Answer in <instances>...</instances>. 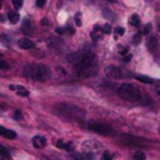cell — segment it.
<instances>
[{
    "label": "cell",
    "mask_w": 160,
    "mask_h": 160,
    "mask_svg": "<svg viewBox=\"0 0 160 160\" xmlns=\"http://www.w3.org/2000/svg\"><path fill=\"white\" fill-rule=\"evenodd\" d=\"M56 32L58 34H62L64 32V29L62 28H56Z\"/></svg>",
    "instance_id": "cell-33"
},
{
    "label": "cell",
    "mask_w": 160,
    "mask_h": 160,
    "mask_svg": "<svg viewBox=\"0 0 160 160\" xmlns=\"http://www.w3.org/2000/svg\"><path fill=\"white\" fill-rule=\"evenodd\" d=\"M141 41V34H136L134 36V44H139Z\"/></svg>",
    "instance_id": "cell-27"
},
{
    "label": "cell",
    "mask_w": 160,
    "mask_h": 160,
    "mask_svg": "<svg viewBox=\"0 0 160 160\" xmlns=\"http://www.w3.org/2000/svg\"><path fill=\"white\" fill-rule=\"evenodd\" d=\"M22 29H24V31H26V32H30V31H31V24H30L29 20H25V21H24Z\"/></svg>",
    "instance_id": "cell-18"
},
{
    "label": "cell",
    "mask_w": 160,
    "mask_h": 160,
    "mask_svg": "<svg viewBox=\"0 0 160 160\" xmlns=\"http://www.w3.org/2000/svg\"><path fill=\"white\" fill-rule=\"evenodd\" d=\"M32 145L34 148L36 149H42L45 145H46V139L44 136H40V135H36L32 138Z\"/></svg>",
    "instance_id": "cell-8"
},
{
    "label": "cell",
    "mask_w": 160,
    "mask_h": 160,
    "mask_svg": "<svg viewBox=\"0 0 160 160\" xmlns=\"http://www.w3.org/2000/svg\"><path fill=\"white\" fill-rule=\"evenodd\" d=\"M24 74L38 81H46L50 78V69L42 64H30L25 68Z\"/></svg>",
    "instance_id": "cell-3"
},
{
    "label": "cell",
    "mask_w": 160,
    "mask_h": 160,
    "mask_svg": "<svg viewBox=\"0 0 160 160\" xmlns=\"http://www.w3.org/2000/svg\"><path fill=\"white\" fill-rule=\"evenodd\" d=\"M150 30H151V24H146L145 28H144V30H142V34H149Z\"/></svg>",
    "instance_id": "cell-26"
},
{
    "label": "cell",
    "mask_w": 160,
    "mask_h": 160,
    "mask_svg": "<svg viewBox=\"0 0 160 160\" xmlns=\"http://www.w3.org/2000/svg\"><path fill=\"white\" fill-rule=\"evenodd\" d=\"M9 88H10V89H11V90H15V89H16V86H14V85H10V86H9Z\"/></svg>",
    "instance_id": "cell-38"
},
{
    "label": "cell",
    "mask_w": 160,
    "mask_h": 160,
    "mask_svg": "<svg viewBox=\"0 0 160 160\" xmlns=\"http://www.w3.org/2000/svg\"><path fill=\"white\" fill-rule=\"evenodd\" d=\"M41 22H42L44 25H46V24H48V21H46V19H42V21H41Z\"/></svg>",
    "instance_id": "cell-37"
},
{
    "label": "cell",
    "mask_w": 160,
    "mask_h": 160,
    "mask_svg": "<svg viewBox=\"0 0 160 160\" xmlns=\"http://www.w3.org/2000/svg\"><path fill=\"white\" fill-rule=\"evenodd\" d=\"M4 131H5V128H4V126H0V136H2Z\"/></svg>",
    "instance_id": "cell-35"
},
{
    "label": "cell",
    "mask_w": 160,
    "mask_h": 160,
    "mask_svg": "<svg viewBox=\"0 0 160 160\" xmlns=\"http://www.w3.org/2000/svg\"><path fill=\"white\" fill-rule=\"evenodd\" d=\"M115 31H116V34H118V35H120V36H121V35H124L125 29H124V28H116V29H115Z\"/></svg>",
    "instance_id": "cell-28"
},
{
    "label": "cell",
    "mask_w": 160,
    "mask_h": 160,
    "mask_svg": "<svg viewBox=\"0 0 160 160\" xmlns=\"http://www.w3.org/2000/svg\"><path fill=\"white\" fill-rule=\"evenodd\" d=\"M131 58H132V56H131V54H128V55H125V56H124V61H125V62H129V61L131 60Z\"/></svg>",
    "instance_id": "cell-31"
},
{
    "label": "cell",
    "mask_w": 160,
    "mask_h": 160,
    "mask_svg": "<svg viewBox=\"0 0 160 160\" xmlns=\"http://www.w3.org/2000/svg\"><path fill=\"white\" fill-rule=\"evenodd\" d=\"M14 118H15V119H18V120H19V119H21V111H20V110H16V111L14 112Z\"/></svg>",
    "instance_id": "cell-30"
},
{
    "label": "cell",
    "mask_w": 160,
    "mask_h": 160,
    "mask_svg": "<svg viewBox=\"0 0 160 160\" xmlns=\"http://www.w3.org/2000/svg\"><path fill=\"white\" fill-rule=\"evenodd\" d=\"M155 90H156V92L160 95V81L156 82V85H155Z\"/></svg>",
    "instance_id": "cell-32"
},
{
    "label": "cell",
    "mask_w": 160,
    "mask_h": 160,
    "mask_svg": "<svg viewBox=\"0 0 160 160\" xmlns=\"http://www.w3.org/2000/svg\"><path fill=\"white\" fill-rule=\"evenodd\" d=\"M158 48H159V41H158L156 36H150L148 40V49L154 52L155 50H158Z\"/></svg>",
    "instance_id": "cell-10"
},
{
    "label": "cell",
    "mask_w": 160,
    "mask_h": 160,
    "mask_svg": "<svg viewBox=\"0 0 160 160\" xmlns=\"http://www.w3.org/2000/svg\"><path fill=\"white\" fill-rule=\"evenodd\" d=\"M132 160H145V154L142 151H136L132 155Z\"/></svg>",
    "instance_id": "cell-17"
},
{
    "label": "cell",
    "mask_w": 160,
    "mask_h": 160,
    "mask_svg": "<svg viewBox=\"0 0 160 160\" xmlns=\"http://www.w3.org/2000/svg\"><path fill=\"white\" fill-rule=\"evenodd\" d=\"M86 52L88 51H76V52H72V54H70V55H68V59H69V61L70 62H72L75 66L84 59V56L86 55Z\"/></svg>",
    "instance_id": "cell-7"
},
{
    "label": "cell",
    "mask_w": 160,
    "mask_h": 160,
    "mask_svg": "<svg viewBox=\"0 0 160 160\" xmlns=\"http://www.w3.org/2000/svg\"><path fill=\"white\" fill-rule=\"evenodd\" d=\"M18 45H19L21 49H32V48H35V44H34L31 40L26 39V38L20 39V40L18 41Z\"/></svg>",
    "instance_id": "cell-9"
},
{
    "label": "cell",
    "mask_w": 160,
    "mask_h": 160,
    "mask_svg": "<svg viewBox=\"0 0 160 160\" xmlns=\"http://www.w3.org/2000/svg\"><path fill=\"white\" fill-rule=\"evenodd\" d=\"M2 136H4V138H6V139H15V138H16V132H15V131H12V130L5 129V131H4Z\"/></svg>",
    "instance_id": "cell-15"
},
{
    "label": "cell",
    "mask_w": 160,
    "mask_h": 160,
    "mask_svg": "<svg viewBox=\"0 0 160 160\" xmlns=\"http://www.w3.org/2000/svg\"><path fill=\"white\" fill-rule=\"evenodd\" d=\"M56 146H58L59 149H65V150H72V149H74V146H72L71 142L65 144L62 140H58V141H56Z\"/></svg>",
    "instance_id": "cell-12"
},
{
    "label": "cell",
    "mask_w": 160,
    "mask_h": 160,
    "mask_svg": "<svg viewBox=\"0 0 160 160\" xmlns=\"http://www.w3.org/2000/svg\"><path fill=\"white\" fill-rule=\"evenodd\" d=\"M101 160H112V156L109 151H104V154L101 156Z\"/></svg>",
    "instance_id": "cell-21"
},
{
    "label": "cell",
    "mask_w": 160,
    "mask_h": 160,
    "mask_svg": "<svg viewBox=\"0 0 160 160\" xmlns=\"http://www.w3.org/2000/svg\"><path fill=\"white\" fill-rule=\"evenodd\" d=\"M75 22H76V25H78V26H80V25H81V15H80L79 12L75 15Z\"/></svg>",
    "instance_id": "cell-24"
},
{
    "label": "cell",
    "mask_w": 160,
    "mask_h": 160,
    "mask_svg": "<svg viewBox=\"0 0 160 160\" xmlns=\"http://www.w3.org/2000/svg\"><path fill=\"white\" fill-rule=\"evenodd\" d=\"M158 30H159V31H160V21H159V22H158Z\"/></svg>",
    "instance_id": "cell-39"
},
{
    "label": "cell",
    "mask_w": 160,
    "mask_h": 160,
    "mask_svg": "<svg viewBox=\"0 0 160 160\" xmlns=\"http://www.w3.org/2000/svg\"><path fill=\"white\" fill-rule=\"evenodd\" d=\"M1 5H2V4H1V0H0V9H1Z\"/></svg>",
    "instance_id": "cell-41"
},
{
    "label": "cell",
    "mask_w": 160,
    "mask_h": 160,
    "mask_svg": "<svg viewBox=\"0 0 160 160\" xmlns=\"http://www.w3.org/2000/svg\"><path fill=\"white\" fill-rule=\"evenodd\" d=\"M5 21V16L4 15H0V22H4Z\"/></svg>",
    "instance_id": "cell-36"
},
{
    "label": "cell",
    "mask_w": 160,
    "mask_h": 160,
    "mask_svg": "<svg viewBox=\"0 0 160 160\" xmlns=\"http://www.w3.org/2000/svg\"><path fill=\"white\" fill-rule=\"evenodd\" d=\"M105 75L110 79H120V78H124V76H128L129 74L125 72L124 69L119 68V66H115V65H110L105 69Z\"/></svg>",
    "instance_id": "cell-6"
},
{
    "label": "cell",
    "mask_w": 160,
    "mask_h": 160,
    "mask_svg": "<svg viewBox=\"0 0 160 160\" xmlns=\"http://www.w3.org/2000/svg\"><path fill=\"white\" fill-rule=\"evenodd\" d=\"M0 58H1V54H0ZM0 69H2V70H9V69H10V65H9L5 60L0 59Z\"/></svg>",
    "instance_id": "cell-19"
},
{
    "label": "cell",
    "mask_w": 160,
    "mask_h": 160,
    "mask_svg": "<svg viewBox=\"0 0 160 160\" xmlns=\"http://www.w3.org/2000/svg\"><path fill=\"white\" fill-rule=\"evenodd\" d=\"M126 50H128V49H122V50L120 51V54H121V55H124V56H125V55H128V54H126V52H128Z\"/></svg>",
    "instance_id": "cell-34"
},
{
    "label": "cell",
    "mask_w": 160,
    "mask_h": 160,
    "mask_svg": "<svg viewBox=\"0 0 160 160\" xmlns=\"http://www.w3.org/2000/svg\"><path fill=\"white\" fill-rule=\"evenodd\" d=\"M8 19L11 24H16L20 20V15H19L18 11H9L8 12Z\"/></svg>",
    "instance_id": "cell-11"
},
{
    "label": "cell",
    "mask_w": 160,
    "mask_h": 160,
    "mask_svg": "<svg viewBox=\"0 0 160 160\" xmlns=\"http://www.w3.org/2000/svg\"><path fill=\"white\" fill-rule=\"evenodd\" d=\"M135 78H136L139 81H141V82H146V84H151V82H154V80H152L151 78L145 76V75H136Z\"/></svg>",
    "instance_id": "cell-13"
},
{
    "label": "cell",
    "mask_w": 160,
    "mask_h": 160,
    "mask_svg": "<svg viewBox=\"0 0 160 160\" xmlns=\"http://www.w3.org/2000/svg\"><path fill=\"white\" fill-rule=\"evenodd\" d=\"M56 111L68 118V119H75V120H82L85 118V111L79 108V106H75L72 104H58L56 105Z\"/></svg>",
    "instance_id": "cell-4"
},
{
    "label": "cell",
    "mask_w": 160,
    "mask_h": 160,
    "mask_svg": "<svg viewBox=\"0 0 160 160\" xmlns=\"http://www.w3.org/2000/svg\"><path fill=\"white\" fill-rule=\"evenodd\" d=\"M118 94L121 99L132 102H149V100H151L134 84H121L118 88Z\"/></svg>",
    "instance_id": "cell-1"
},
{
    "label": "cell",
    "mask_w": 160,
    "mask_h": 160,
    "mask_svg": "<svg viewBox=\"0 0 160 160\" xmlns=\"http://www.w3.org/2000/svg\"><path fill=\"white\" fill-rule=\"evenodd\" d=\"M108 1H110V2H116V0H108Z\"/></svg>",
    "instance_id": "cell-40"
},
{
    "label": "cell",
    "mask_w": 160,
    "mask_h": 160,
    "mask_svg": "<svg viewBox=\"0 0 160 160\" xmlns=\"http://www.w3.org/2000/svg\"><path fill=\"white\" fill-rule=\"evenodd\" d=\"M159 131H160V129H159Z\"/></svg>",
    "instance_id": "cell-42"
},
{
    "label": "cell",
    "mask_w": 160,
    "mask_h": 160,
    "mask_svg": "<svg viewBox=\"0 0 160 160\" xmlns=\"http://www.w3.org/2000/svg\"><path fill=\"white\" fill-rule=\"evenodd\" d=\"M129 22H130L132 26H139V25H140V19H139V16H138L136 14H132L131 18H130V20H129Z\"/></svg>",
    "instance_id": "cell-14"
},
{
    "label": "cell",
    "mask_w": 160,
    "mask_h": 160,
    "mask_svg": "<svg viewBox=\"0 0 160 160\" xmlns=\"http://www.w3.org/2000/svg\"><path fill=\"white\" fill-rule=\"evenodd\" d=\"M82 158L86 159V160H94V155H92L91 152H85V154L82 155Z\"/></svg>",
    "instance_id": "cell-25"
},
{
    "label": "cell",
    "mask_w": 160,
    "mask_h": 160,
    "mask_svg": "<svg viewBox=\"0 0 160 160\" xmlns=\"http://www.w3.org/2000/svg\"><path fill=\"white\" fill-rule=\"evenodd\" d=\"M88 128L91 131H94L96 134H100V135H104V136H109V135L115 134V130L111 126H109V125H106L104 122H99V121H91V122H89L88 124Z\"/></svg>",
    "instance_id": "cell-5"
},
{
    "label": "cell",
    "mask_w": 160,
    "mask_h": 160,
    "mask_svg": "<svg viewBox=\"0 0 160 160\" xmlns=\"http://www.w3.org/2000/svg\"><path fill=\"white\" fill-rule=\"evenodd\" d=\"M76 68V74L82 78H90L98 74V59L96 56L88 51L84 59L75 66Z\"/></svg>",
    "instance_id": "cell-2"
},
{
    "label": "cell",
    "mask_w": 160,
    "mask_h": 160,
    "mask_svg": "<svg viewBox=\"0 0 160 160\" xmlns=\"http://www.w3.org/2000/svg\"><path fill=\"white\" fill-rule=\"evenodd\" d=\"M16 92H18V95H20V96H28L29 95V91L25 89V88H22V86H16Z\"/></svg>",
    "instance_id": "cell-16"
},
{
    "label": "cell",
    "mask_w": 160,
    "mask_h": 160,
    "mask_svg": "<svg viewBox=\"0 0 160 160\" xmlns=\"http://www.w3.org/2000/svg\"><path fill=\"white\" fill-rule=\"evenodd\" d=\"M45 1L46 0H36V6L38 8H42L45 5Z\"/></svg>",
    "instance_id": "cell-29"
},
{
    "label": "cell",
    "mask_w": 160,
    "mask_h": 160,
    "mask_svg": "<svg viewBox=\"0 0 160 160\" xmlns=\"http://www.w3.org/2000/svg\"><path fill=\"white\" fill-rule=\"evenodd\" d=\"M112 31V29H111V25L110 24H105L104 26H102V32L104 34H110Z\"/></svg>",
    "instance_id": "cell-20"
},
{
    "label": "cell",
    "mask_w": 160,
    "mask_h": 160,
    "mask_svg": "<svg viewBox=\"0 0 160 160\" xmlns=\"http://www.w3.org/2000/svg\"><path fill=\"white\" fill-rule=\"evenodd\" d=\"M12 5H14L16 9H19V8L22 6V0H12Z\"/></svg>",
    "instance_id": "cell-22"
},
{
    "label": "cell",
    "mask_w": 160,
    "mask_h": 160,
    "mask_svg": "<svg viewBox=\"0 0 160 160\" xmlns=\"http://www.w3.org/2000/svg\"><path fill=\"white\" fill-rule=\"evenodd\" d=\"M0 155H2V156H6V158H8V156H10V155H9V151H8L5 148H2L1 145H0Z\"/></svg>",
    "instance_id": "cell-23"
}]
</instances>
